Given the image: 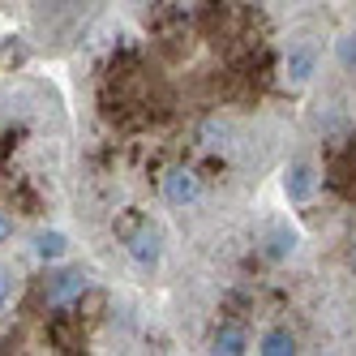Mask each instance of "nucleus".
Returning a JSON list of instances; mask_svg holds the SVG:
<instances>
[{
    "instance_id": "nucleus-2",
    "label": "nucleus",
    "mask_w": 356,
    "mask_h": 356,
    "mask_svg": "<svg viewBox=\"0 0 356 356\" xmlns=\"http://www.w3.org/2000/svg\"><path fill=\"white\" fill-rule=\"evenodd\" d=\"M65 129V112L47 86H0V245L69 202Z\"/></svg>"
},
{
    "instance_id": "nucleus-3",
    "label": "nucleus",
    "mask_w": 356,
    "mask_h": 356,
    "mask_svg": "<svg viewBox=\"0 0 356 356\" xmlns=\"http://www.w3.org/2000/svg\"><path fill=\"white\" fill-rule=\"evenodd\" d=\"M9 296H13V266H0V309L9 305Z\"/></svg>"
},
{
    "instance_id": "nucleus-1",
    "label": "nucleus",
    "mask_w": 356,
    "mask_h": 356,
    "mask_svg": "<svg viewBox=\"0 0 356 356\" xmlns=\"http://www.w3.org/2000/svg\"><path fill=\"white\" fill-rule=\"evenodd\" d=\"M326 0H108L73 47L69 202L120 279L159 284L300 142Z\"/></svg>"
}]
</instances>
